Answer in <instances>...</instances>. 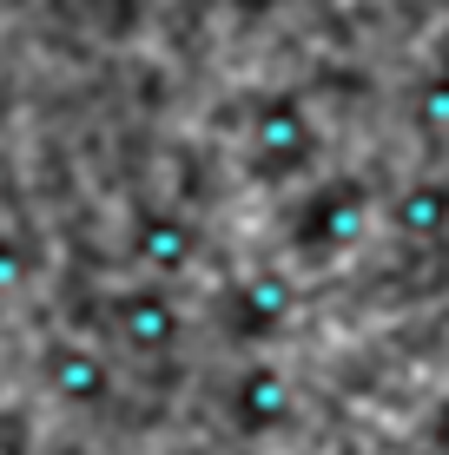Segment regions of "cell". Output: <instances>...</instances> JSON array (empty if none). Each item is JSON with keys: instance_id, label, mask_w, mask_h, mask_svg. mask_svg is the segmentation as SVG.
Here are the masks:
<instances>
[{"instance_id": "1", "label": "cell", "mask_w": 449, "mask_h": 455, "mask_svg": "<svg viewBox=\"0 0 449 455\" xmlns=\"http://www.w3.org/2000/svg\"><path fill=\"white\" fill-rule=\"evenodd\" d=\"M311 152H317V125L304 113V100L265 92L252 106V172L258 179H291V172L311 165Z\"/></svg>"}, {"instance_id": "9", "label": "cell", "mask_w": 449, "mask_h": 455, "mask_svg": "<svg viewBox=\"0 0 449 455\" xmlns=\"http://www.w3.org/2000/svg\"><path fill=\"white\" fill-rule=\"evenodd\" d=\"M53 376H60V389H67L73 403H100V396H106V370L92 363V356H73V350H67Z\"/></svg>"}, {"instance_id": "5", "label": "cell", "mask_w": 449, "mask_h": 455, "mask_svg": "<svg viewBox=\"0 0 449 455\" xmlns=\"http://www.w3.org/2000/svg\"><path fill=\"white\" fill-rule=\"evenodd\" d=\"M390 231L410 244H437L449 238V179H416L390 198Z\"/></svg>"}, {"instance_id": "7", "label": "cell", "mask_w": 449, "mask_h": 455, "mask_svg": "<svg viewBox=\"0 0 449 455\" xmlns=\"http://www.w3.org/2000/svg\"><path fill=\"white\" fill-rule=\"evenodd\" d=\"M119 331H126V343H139V350H165V343L179 337V310H172V297H159V291H139L119 304Z\"/></svg>"}, {"instance_id": "8", "label": "cell", "mask_w": 449, "mask_h": 455, "mask_svg": "<svg viewBox=\"0 0 449 455\" xmlns=\"http://www.w3.org/2000/svg\"><path fill=\"white\" fill-rule=\"evenodd\" d=\"M410 119H416V132H429V139H443V132H449V73H443V67L429 73L423 86H416Z\"/></svg>"}, {"instance_id": "10", "label": "cell", "mask_w": 449, "mask_h": 455, "mask_svg": "<svg viewBox=\"0 0 449 455\" xmlns=\"http://www.w3.org/2000/svg\"><path fill=\"white\" fill-rule=\"evenodd\" d=\"M429 449H437V455H449V403H443L437 416H429Z\"/></svg>"}, {"instance_id": "3", "label": "cell", "mask_w": 449, "mask_h": 455, "mask_svg": "<svg viewBox=\"0 0 449 455\" xmlns=\"http://www.w3.org/2000/svg\"><path fill=\"white\" fill-rule=\"evenodd\" d=\"M225 403H231V422L245 435H271V429L291 422V376L277 363H245Z\"/></svg>"}, {"instance_id": "4", "label": "cell", "mask_w": 449, "mask_h": 455, "mask_svg": "<svg viewBox=\"0 0 449 455\" xmlns=\"http://www.w3.org/2000/svg\"><path fill=\"white\" fill-rule=\"evenodd\" d=\"M291 323V277L285 271H252L231 291V331L245 343H271Z\"/></svg>"}, {"instance_id": "11", "label": "cell", "mask_w": 449, "mask_h": 455, "mask_svg": "<svg viewBox=\"0 0 449 455\" xmlns=\"http://www.w3.org/2000/svg\"><path fill=\"white\" fill-rule=\"evenodd\" d=\"M443 73H449V34H443Z\"/></svg>"}, {"instance_id": "6", "label": "cell", "mask_w": 449, "mask_h": 455, "mask_svg": "<svg viewBox=\"0 0 449 455\" xmlns=\"http://www.w3.org/2000/svg\"><path fill=\"white\" fill-rule=\"evenodd\" d=\"M192 251H198L192 218H179V212H152L146 225H139V258H146L152 271H185V264H192Z\"/></svg>"}, {"instance_id": "2", "label": "cell", "mask_w": 449, "mask_h": 455, "mask_svg": "<svg viewBox=\"0 0 449 455\" xmlns=\"http://www.w3.org/2000/svg\"><path fill=\"white\" fill-rule=\"evenodd\" d=\"M370 225V185L364 179H331L311 205H298L291 218V238L304 258H344Z\"/></svg>"}]
</instances>
